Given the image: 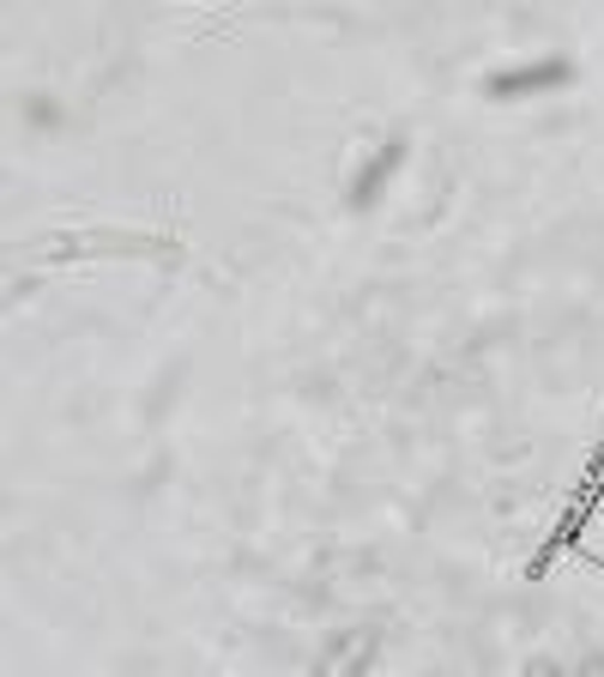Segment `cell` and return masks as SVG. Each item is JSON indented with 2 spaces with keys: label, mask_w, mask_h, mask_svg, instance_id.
<instances>
[{
  "label": "cell",
  "mask_w": 604,
  "mask_h": 677,
  "mask_svg": "<svg viewBox=\"0 0 604 677\" xmlns=\"http://www.w3.org/2000/svg\"><path fill=\"white\" fill-rule=\"evenodd\" d=\"M363 654H369V635H351V642H345L339 654H332L327 666H320V677H351L357 666H363Z\"/></svg>",
  "instance_id": "1"
},
{
  "label": "cell",
  "mask_w": 604,
  "mask_h": 677,
  "mask_svg": "<svg viewBox=\"0 0 604 677\" xmlns=\"http://www.w3.org/2000/svg\"><path fill=\"white\" fill-rule=\"evenodd\" d=\"M562 61H550V67H532V73H502V80H496V92H532V85H544V80H562Z\"/></svg>",
  "instance_id": "2"
},
{
  "label": "cell",
  "mask_w": 604,
  "mask_h": 677,
  "mask_svg": "<svg viewBox=\"0 0 604 677\" xmlns=\"http://www.w3.org/2000/svg\"><path fill=\"white\" fill-rule=\"evenodd\" d=\"M532 677H550V671H544V666H538V671H532Z\"/></svg>",
  "instance_id": "3"
}]
</instances>
